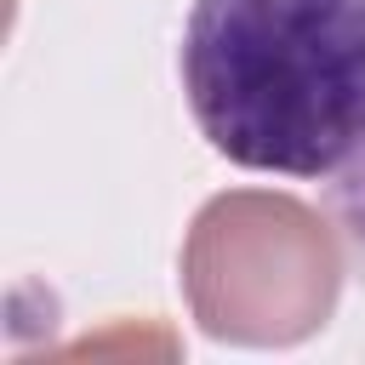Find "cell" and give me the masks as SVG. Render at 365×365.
<instances>
[{"instance_id": "6da1fadb", "label": "cell", "mask_w": 365, "mask_h": 365, "mask_svg": "<svg viewBox=\"0 0 365 365\" xmlns=\"http://www.w3.org/2000/svg\"><path fill=\"white\" fill-rule=\"evenodd\" d=\"M182 91L222 160L336 177L365 148V0H194Z\"/></svg>"}, {"instance_id": "7a4b0ae2", "label": "cell", "mask_w": 365, "mask_h": 365, "mask_svg": "<svg viewBox=\"0 0 365 365\" xmlns=\"http://www.w3.org/2000/svg\"><path fill=\"white\" fill-rule=\"evenodd\" d=\"M182 297L205 336L291 348L325 331L342 297V240L297 194L234 188L200 205L182 240Z\"/></svg>"}, {"instance_id": "3957f363", "label": "cell", "mask_w": 365, "mask_h": 365, "mask_svg": "<svg viewBox=\"0 0 365 365\" xmlns=\"http://www.w3.org/2000/svg\"><path fill=\"white\" fill-rule=\"evenodd\" d=\"M336 205H342V222H348L354 245L365 251V148L336 171Z\"/></svg>"}]
</instances>
